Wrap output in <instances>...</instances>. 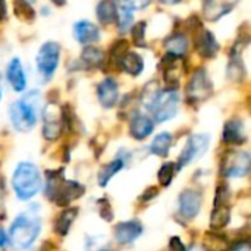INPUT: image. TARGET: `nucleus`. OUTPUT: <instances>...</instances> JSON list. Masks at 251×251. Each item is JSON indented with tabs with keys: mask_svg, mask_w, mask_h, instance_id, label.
Segmentation results:
<instances>
[{
	"mask_svg": "<svg viewBox=\"0 0 251 251\" xmlns=\"http://www.w3.org/2000/svg\"><path fill=\"white\" fill-rule=\"evenodd\" d=\"M175 172H176V166H175V163H165L162 168H160V171H159V182L163 185V187H168V185H171V182H172V179H174V176H175Z\"/></svg>",
	"mask_w": 251,
	"mask_h": 251,
	"instance_id": "c85d7f7f",
	"label": "nucleus"
},
{
	"mask_svg": "<svg viewBox=\"0 0 251 251\" xmlns=\"http://www.w3.org/2000/svg\"><path fill=\"white\" fill-rule=\"evenodd\" d=\"M9 244V238L6 235V232L3 229H0V249H4Z\"/></svg>",
	"mask_w": 251,
	"mask_h": 251,
	"instance_id": "4c0bfd02",
	"label": "nucleus"
},
{
	"mask_svg": "<svg viewBox=\"0 0 251 251\" xmlns=\"http://www.w3.org/2000/svg\"><path fill=\"white\" fill-rule=\"evenodd\" d=\"M154 129V124L150 118L144 115H137L131 122V135L135 140H144L147 138Z\"/></svg>",
	"mask_w": 251,
	"mask_h": 251,
	"instance_id": "aec40b11",
	"label": "nucleus"
},
{
	"mask_svg": "<svg viewBox=\"0 0 251 251\" xmlns=\"http://www.w3.org/2000/svg\"><path fill=\"white\" fill-rule=\"evenodd\" d=\"M232 251H251L250 243L247 240H243L240 243H237L234 247H232Z\"/></svg>",
	"mask_w": 251,
	"mask_h": 251,
	"instance_id": "c9c22d12",
	"label": "nucleus"
},
{
	"mask_svg": "<svg viewBox=\"0 0 251 251\" xmlns=\"http://www.w3.org/2000/svg\"><path fill=\"white\" fill-rule=\"evenodd\" d=\"M7 79L12 85V88L15 91H22L26 85V78H25V74H24V69H22V65H21V60L19 59H12L9 66H7Z\"/></svg>",
	"mask_w": 251,
	"mask_h": 251,
	"instance_id": "a211bd4d",
	"label": "nucleus"
},
{
	"mask_svg": "<svg viewBox=\"0 0 251 251\" xmlns=\"http://www.w3.org/2000/svg\"><path fill=\"white\" fill-rule=\"evenodd\" d=\"M160 1L165 3V4H176V3H179L182 0H160Z\"/></svg>",
	"mask_w": 251,
	"mask_h": 251,
	"instance_id": "58836bf2",
	"label": "nucleus"
},
{
	"mask_svg": "<svg viewBox=\"0 0 251 251\" xmlns=\"http://www.w3.org/2000/svg\"><path fill=\"white\" fill-rule=\"evenodd\" d=\"M41 221L34 212H22L13 221L9 231V243L16 250L29 249L38 238Z\"/></svg>",
	"mask_w": 251,
	"mask_h": 251,
	"instance_id": "f03ea898",
	"label": "nucleus"
},
{
	"mask_svg": "<svg viewBox=\"0 0 251 251\" xmlns=\"http://www.w3.org/2000/svg\"><path fill=\"white\" fill-rule=\"evenodd\" d=\"M144 28H146L144 22H138L132 28V40L138 47H144V44H146V41H144Z\"/></svg>",
	"mask_w": 251,
	"mask_h": 251,
	"instance_id": "7c9ffc66",
	"label": "nucleus"
},
{
	"mask_svg": "<svg viewBox=\"0 0 251 251\" xmlns=\"http://www.w3.org/2000/svg\"><path fill=\"white\" fill-rule=\"evenodd\" d=\"M171 146H172V135L169 132H162L153 140L150 146V151L156 156L166 157L171 150Z\"/></svg>",
	"mask_w": 251,
	"mask_h": 251,
	"instance_id": "bb28decb",
	"label": "nucleus"
},
{
	"mask_svg": "<svg viewBox=\"0 0 251 251\" xmlns=\"http://www.w3.org/2000/svg\"><path fill=\"white\" fill-rule=\"evenodd\" d=\"M81 59L88 68H99L104 62V53L100 49H96V47H85L84 51H82Z\"/></svg>",
	"mask_w": 251,
	"mask_h": 251,
	"instance_id": "cd10ccee",
	"label": "nucleus"
},
{
	"mask_svg": "<svg viewBox=\"0 0 251 251\" xmlns=\"http://www.w3.org/2000/svg\"><path fill=\"white\" fill-rule=\"evenodd\" d=\"M85 188L76 181L65 179L62 171H49L46 181V196L57 206H69L84 194Z\"/></svg>",
	"mask_w": 251,
	"mask_h": 251,
	"instance_id": "f257e3e1",
	"label": "nucleus"
},
{
	"mask_svg": "<svg viewBox=\"0 0 251 251\" xmlns=\"http://www.w3.org/2000/svg\"><path fill=\"white\" fill-rule=\"evenodd\" d=\"M210 144V137L207 134H196L191 135L179 156L178 160V168L176 169H182L185 166H188L190 163L196 162L197 159H200L209 149Z\"/></svg>",
	"mask_w": 251,
	"mask_h": 251,
	"instance_id": "0eeeda50",
	"label": "nucleus"
},
{
	"mask_svg": "<svg viewBox=\"0 0 251 251\" xmlns=\"http://www.w3.org/2000/svg\"><path fill=\"white\" fill-rule=\"evenodd\" d=\"M179 213L184 219H194L201 207V196L194 190H185L179 194Z\"/></svg>",
	"mask_w": 251,
	"mask_h": 251,
	"instance_id": "9b49d317",
	"label": "nucleus"
},
{
	"mask_svg": "<svg viewBox=\"0 0 251 251\" xmlns=\"http://www.w3.org/2000/svg\"><path fill=\"white\" fill-rule=\"evenodd\" d=\"M156 194H157V190L156 188H149L147 191H144V196L141 199L143 200H150V199L156 197Z\"/></svg>",
	"mask_w": 251,
	"mask_h": 251,
	"instance_id": "e433bc0d",
	"label": "nucleus"
},
{
	"mask_svg": "<svg viewBox=\"0 0 251 251\" xmlns=\"http://www.w3.org/2000/svg\"><path fill=\"white\" fill-rule=\"evenodd\" d=\"M99 209H100V216L104 219V221H112L113 219V213H112V209H110V203L103 199L99 201Z\"/></svg>",
	"mask_w": 251,
	"mask_h": 251,
	"instance_id": "72a5a7b5",
	"label": "nucleus"
},
{
	"mask_svg": "<svg viewBox=\"0 0 251 251\" xmlns=\"http://www.w3.org/2000/svg\"><path fill=\"white\" fill-rule=\"evenodd\" d=\"M246 140H247V135H246L244 124L241 121L232 119L225 124V128H224V141L225 143L240 146V144H244Z\"/></svg>",
	"mask_w": 251,
	"mask_h": 251,
	"instance_id": "2eb2a0df",
	"label": "nucleus"
},
{
	"mask_svg": "<svg viewBox=\"0 0 251 251\" xmlns=\"http://www.w3.org/2000/svg\"><path fill=\"white\" fill-rule=\"evenodd\" d=\"M143 234V225L138 221H128L116 225L115 240L119 244H131Z\"/></svg>",
	"mask_w": 251,
	"mask_h": 251,
	"instance_id": "f8f14e48",
	"label": "nucleus"
},
{
	"mask_svg": "<svg viewBox=\"0 0 251 251\" xmlns=\"http://www.w3.org/2000/svg\"><path fill=\"white\" fill-rule=\"evenodd\" d=\"M122 4L125 9L129 10H140L150 4V0H122Z\"/></svg>",
	"mask_w": 251,
	"mask_h": 251,
	"instance_id": "473e14b6",
	"label": "nucleus"
},
{
	"mask_svg": "<svg viewBox=\"0 0 251 251\" xmlns=\"http://www.w3.org/2000/svg\"><path fill=\"white\" fill-rule=\"evenodd\" d=\"M54 4H57V6H62L63 3H65V0H51Z\"/></svg>",
	"mask_w": 251,
	"mask_h": 251,
	"instance_id": "a19ab883",
	"label": "nucleus"
},
{
	"mask_svg": "<svg viewBox=\"0 0 251 251\" xmlns=\"http://www.w3.org/2000/svg\"><path fill=\"white\" fill-rule=\"evenodd\" d=\"M169 251H185L184 244L181 243V240L178 237L171 238V241H169Z\"/></svg>",
	"mask_w": 251,
	"mask_h": 251,
	"instance_id": "f704fd0d",
	"label": "nucleus"
},
{
	"mask_svg": "<svg viewBox=\"0 0 251 251\" xmlns=\"http://www.w3.org/2000/svg\"><path fill=\"white\" fill-rule=\"evenodd\" d=\"M40 103L41 97L37 91H31L24 99L13 101L9 107V116L13 128L21 132L31 131L37 124Z\"/></svg>",
	"mask_w": 251,
	"mask_h": 251,
	"instance_id": "7ed1b4c3",
	"label": "nucleus"
},
{
	"mask_svg": "<svg viewBox=\"0 0 251 251\" xmlns=\"http://www.w3.org/2000/svg\"><path fill=\"white\" fill-rule=\"evenodd\" d=\"M0 99H1V87H0Z\"/></svg>",
	"mask_w": 251,
	"mask_h": 251,
	"instance_id": "79ce46f5",
	"label": "nucleus"
},
{
	"mask_svg": "<svg viewBox=\"0 0 251 251\" xmlns=\"http://www.w3.org/2000/svg\"><path fill=\"white\" fill-rule=\"evenodd\" d=\"M165 47H166L169 54L181 57V56L185 54V51L188 49V40L182 34H175V35H172V37H169L166 40Z\"/></svg>",
	"mask_w": 251,
	"mask_h": 251,
	"instance_id": "a878e982",
	"label": "nucleus"
},
{
	"mask_svg": "<svg viewBox=\"0 0 251 251\" xmlns=\"http://www.w3.org/2000/svg\"><path fill=\"white\" fill-rule=\"evenodd\" d=\"M97 18L101 24H113L118 19V9L112 0H101L97 4Z\"/></svg>",
	"mask_w": 251,
	"mask_h": 251,
	"instance_id": "b1692460",
	"label": "nucleus"
},
{
	"mask_svg": "<svg viewBox=\"0 0 251 251\" xmlns=\"http://www.w3.org/2000/svg\"><path fill=\"white\" fill-rule=\"evenodd\" d=\"M3 194H4V187H3V182L0 181V199L3 197Z\"/></svg>",
	"mask_w": 251,
	"mask_h": 251,
	"instance_id": "ea45409f",
	"label": "nucleus"
},
{
	"mask_svg": "<svg viewBox=\"0 0 251 251\" xmlns=\"http://www.w3.org/2000/svg\"><path fill=\"white\" fill-rule=\"evenodd\" d=\"M125 168V160L124 159H121V157H118V159H115L113 162H110V163H107L106 166H103L101 168V171L99 172V184L101 185V187H106L107 185V182L119 172V171H122Z\"/></svg>",
	"mask_w": 251,
	"mask_h": 251,
	"instance_id": "393cba45",
	"label": "nucleus"
},
{
	"mask_svg": "<svg viewBox=\"0 0 251 251\" xmlns=\"http://www.w3.org/2000/svg\"><path fill=\"white\" fill-rule=\"evenodd\" d=\"M187 94L191 100H204L212 94V84L203 69L194 72L187 87Z\"/></svg>",
	"mask_w": 251,
	"mask_h": 251,
	"instance_id": "9d476101",
	"label": "nucleus"
},
{
	"mask_svg": "<svg viewBox=\"0 0 251 251\" xmlns=\"http://www.w3.org/2000/svg\"><path fill=\"white\" fill-rule=\"evenodd\" d=\"M203 249L204 251H228L229 240L218 231H209L203 237Z\"/></svg>",
	"mask_w": 251,
	"mask_h": 251,
	"instance_id": "6ab92c4d",
	"label": "nucleus"
},
{
	"mask_svg": "<svg viewBox=\"0 0 251 251\" xmlns=\"http://www.w3.org/2000/svg\"><path fill=\"white\" fill-rule=\"evenodd\" d=\"M74 35L81 44H90L100 38L99 28L87 21H79L74 25Z\"/></svg>",
	"mask_w": 251,
	"mask_h": 251,
	"instance_id": "dca6fc26",
	"label": "nucleus"
},
{
	"mask_svg": "<svg viewBox=\"0 0 251 251\" xmlns=\"http://www.w3.org/2000/svg\"><path fill=\"white\" fill-rule=\"evenodd\" d=\"M76 215H78V209H76V207H68V209H65V210L57 216V219H56V222H54V231H56V234L65 237V235L69 232L71 225L74 224Z\"/></svg>",
	"mask_w": 251,
	"mask_h": 251,
	"instance_id": "5701e85b",
	"label": "nucleus"
},
{
	"mask_svg": "<svg viewBox=\"0 0 251 251\" xmlns=\"http://www.w3.org/2000/svg\"><path fill=\"white\" fill-rule=\"evenodd\" d=\"M97 97L103 107H113L118 100V85L112 78H106L97 87Z\"/></svg>",
	"mask_w": 251,
	"mask_h": 251,
	"instance_id": "4468645a",
	"label": "nucleus"
},
{
	"mask_svg": "<svg viewBox=\"0 0 251 251\" xmlns=\"http://www.w3.org/2000/svg\"><path fill=\"white\" fill-rule=\"evenodd\" d=\"M15 13H18L21 18L31 19L34 16V10L29 7V4L25 0H15Z\"/></svg>",
	"mask_w": 251,
	"mask_h": 251,
	"instance_id": "c756f323",
	"label": "nucleus"
},
{
	"mask_svg": "<svg viewBox=\"0 0 251 251\" xmlns=\"http://www.w3.org/2000/svg\"><path fill=\"white\" fill-rule=\"evenodd\" d=\"M101 251H107V250H101Z\"/></svg>",
	"mask_w": 251,
	"mask_h": 251,
	"instance_id": "37998d69",
	"label": "nucleus"
},
{
	"mask_svg": "<svg viewBox=\"0 0 251 251\" xmlns=\"http://www.w3.org/2000/svg\"><path fill=\"white\" fill-rule=\"evenodd\" d=\"M132 21H134L132 10L122 7V10H121V24H119V31H121V32H125V31L129 28V25L132 24Z\"/></svg>",
	"mask_w": 251,
	"mask_h": 251,
	"instance_id": "2f4dec72",
	"label": "nucleus"
},
{
	"mask_svg": "<svg viewBox=\"0 0 251 251\" xmlns=\"http://www.w3.org/2000/svg\"><path fill=\"white\" fill-rule=\"evenodd\" d=\"M196 49L203 57H213L218 51V41L207 29H201L196 40Z\"/></svg>",
	"mask_w": 251,
	"mask_h": 251,
	"instance_id": "f3484780",
	"label": "nucleus"
},
{
	"mask_svg": "<svg viewBox=\"0 0 251 251\" xmlns=\"http://www.w3.org/2000/svg\"><path fill=\"white\" fill-rule=\"evenodd\" d=\"M250 163L247 151H228L221 162V174L226 178H243L250 172Z\"/></svg>",
	"mask_w": 251,
	"mask_h": 251,
	"instance_id": "423d86ee",
	"label": "nucleus"
},
{
	"mask_svg": "<svg viewBox=\"0 0 251 251\" xmlns=\"http://www.w3.org/2000/svg\"><path fill=\"white\" fill-rule=\"evenodd\" d=\"M41 175L35 165L22 162L13 172L12 185L13 190L21 200H29L38 194L41 188Z\"/></svg>",
	"mask_w": 251,
	"mask_h": 251,
	"instance_id": "20e7f679",
	"label": "nucleus"
},
{
	"mask_svg": "<svg viewBox=\"0 0 251 251\" xmlns=\"http://www.w3.org/2000/svg\"><path fill=\"white\" fill-rule=\"evenodd\" d=\"M178 101L179 96L176 90H163L156 91L153 94V99L149 101V109L154 118L156 122H166L172 119L178 112Z\"/></svg>",
	"mask_w": 251,
	"mask_h": 251,
	"instance_id": "39448f33",
	"label": "nucleus"
},
{
	"mask_svg": "<svg viewBox=\"0 0 251 251\" xmlns=\"http://www.w3.org/2000/svg\"><path fill=\"white\" fill-rule=\"evenodd\" d=\"M237 0H204L203 10L207 19L216 21L224 15L229 13V10L235 6Z\"/></svg>",
	"mask_w": 251,
	"mask_h": 251,
	"instance_id": "ddd939ff",
	"label": "nucleus"
},
{
	"mask_svg": "<svg viewBox=\"0 0 251 251\" xmlns=\"http://www.w3.org/2000/svg\"><path fill=\"white\" fill-rule=\"evenodd\" d=\"M59 56L60 46L54 41H47L40 47V51L37 54V68L44 78H50L54 74L59 65Z\"/></svg>",
	"mask_w": 251,
	"mask_h": 251,
	"instance_id": "6e6552de",
	"label": "nucleus"
},
{
	"mask_svg": "<svg viewBox=\"0 0 251 251\" xmlns=\"http://www.w3.org/2000/svg\"><path fill=\"white\" fill-rule=\"evenodd\" d=\"M231 221V206L226 204H215L212 216H210V228L213 231H219L225 228Z\"/></svg>",
	"mask_w": 251,
	"mask_h": 251,
	"instance_id": "412c9836",
	"label": "nucleus"
},
{
	"mask_svg": "<svg viewBox=\"0 0 251 251\" xmlns=\"http://www.w3.org/2000/svg\"><path fill=\"white\" fill-rule=\"evenodd\" d=\"M119 60H121V68L131 75H140L144 68V62L141 56H138L134 51H125L119 57Z\"/></svg>",
	"mask_w": 251,
	"mask_h": 251,
	"instance_id": "4be33fe9",
	"label": "nucleus"
},
{
	"mask_svg": "<svg viewBox=\"0 0 251 251\" xmlns=\"http://www.w3.org/2000/svg\"><path fill=\"white\" fill-rule=\"evenodd\" d=\"M43 134L46 140L54 141L60 137L62 128H63V112L59 110L56 106L50 104L46 107L43 113Z\"/></svg>",
	"mask_w": 251,
	"mask_h": 251,
	"instance_id": "1a4fd4ad",
	"label": "nucleus"
}]
</instances>
